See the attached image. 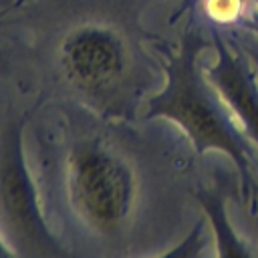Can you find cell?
I'll list each match as a JSON object with an SVG mask.
<instances>
[{
  "instance_id": "cell-9",
  "label": "cell",
  "mask_w": 258,
  "mask_h": 258,
  "mask_svg": "<svg viewBox=\"0 0 258 258\" xmlns=\"http://www.w3.org/2000/svg\"><path fill=\"white\" fill-rule=\"evenodd\" d=\"M228 30V28H226ZM232 36H234V40L242 46V50L250 56V60L254 62V67L258 69V34L256 32H250V30H246V28H234L232 26V30H228Z\"/></svg>"
},
{
  "instance_id": "cell-3",
  "label": "cell",
  "mask_w": 258,
  "mask_h": 258,
  "mask_svg": "<svg viewBox=\"0 0 258 258\" xmlns=\"http://www.w3.org/2000/svg\"><path fill=\"white\" fill-rule=\"evenodd\" d=\"M208 44L198 30H185L177 48L165 50L163 85L147 97L143 117H161L175 123L200 155L206 151L228 155L240 175L242 196L250 200L256 191L254 143L244 135L220 93L206 79L204 69H200V54Z\"/></svg>"
},
{
  "instance_id": "cell-1",
  "label": "cell",
  "mask_w": 258,
  "mask_h": 258,
  "mask_svg": "<svg viewBox=\"0 0 258 258\" xmlns=\"http://www.w3.org/2000/svg\"><path fill=\"white\" fill-rule=\"evenodd\" d=\"M155 60L125 18L95 10L67 24L54 42V67L73 97L105 121L135 119L149 93Z\"/></svg>"
},
{
  "instance_id": "cell-2",
  "label": "cell",
  "mask_w": 258,
  "mask_h": 258,
  "mask_svg": "<svg viewBox=\"0 0 258 258\" xmlns=\"http://www.w3.org/2000/svg\"><path fill=\"white\" fill-rule=\"evenodd\" d=\"M58 187L73 224L103 248L129 244L141 177L129 153L99 131H77L62 147Z\"/></svg>"
},
{
  "instance_id": "cell-7",
  "label": "cell",
  "mask_w": 258,
  "mask_h": 258,
  "mask_svg": "<svg viewBox=\"0 0 258 258\" xmlns=\"http://www.w3.org/2000/svg\"><path fill=\"white\" fill-rule=\"evenodd\" d=\"M246 6H248L246 0H202V10L206 18L220 28L236 26Z\"/></svg>"
},
{
  "instance_id": "cell-12",
  "label": "cell",
  "mask_w": 258,
  "mask_h": 258,
  "mask_svg": "<svg viewBox=\"0 0 258 258\" xmlns=\"http://www.w3.org/2000/svg\"><path fill=\"white\" fill-rule=\"evenodd\" d=\"M198 4H200V0H181V10L183 12H194Z\"/></svg>"
},
{
  "instance_id": "cell-8",
  "label": "cell",
  "mask_w": 258,
  "mask_h": 258,
  "mask_svg": "<svg viewBox=\"0 0 258 258\" xmlns=\"http://www.w3.org/2000/svg\"><path fill=\"white\" fill-rule=\"evenodd\" d=\"M204 244H206L204 224H196V228L185 236V240L179 242L173 250L163 252V256H200L204 252Z\"/></svg>"
},
{
  "instance_id": "cell-6",
  "label": "cell",
  "mask_w": 258,
  "mask_h": 258,
  "mask_svg": "<svg viewBox=\"0 0 258 258\" xmlns=\"http://www.w3.org/2000/svg\"><path fill=\"white\" fill-rule=\"evenodd\" d=\"M208 224L214 234V244H216V254L220 256H234V258H246L254 256L252 248L238 238L234 226L230 224L228 210H226V196L220 189H198L196 194Z\"/></svg>"
},
{
  "instance_id": "cell-4",
  "label": "cell",
  "mask_w": 258,
  "mask_h": 258,
  "mask_svg": "<svg viewBox=\"0 0 258 258\" xmlns=\"http://www.w3.org/2000/svg\"><path fill=\"white\" fill-rule=\"evenodd\" d=\"M0 234L16 256H73L44 220L20 123L8 125L0 135Z\"/></svg>"
},
{
  "instance_id": "cell-10",
  "label": "cell",
  "mask_w": 258,
  "mask_h": 258,
  "mask_svg": "<svg viewBox=\"0 0 258 258\" xmlns=\"http://www.w3.org/2000/svg\"><path fill=\"white\" fill-rule=\"evenodd\" d=\"M234 28H246V30L258 34V0H252V4L246 6L242 18L238 20V24Z\"/></svg>"
},
{
  "instance_id": "cell-11",
  "label": "cell",
  "mask_w": 258,
  "mask_h": 258,
  "mask_svg": "<svg viewBox=\"0 0 258 258\" xmlns=\"http://www.w3.org/2000/svg\"><path fill=\"white\" fill-rule=\"evenodd\" d=\"M0 256H16L14 254V250L6 244V240L2 238V234H0Z\"/></svg>"
},
{
  "instance_id": "cell-5",
  "label": "cell",
  "mask_w": 258,
  "mask_h": 258,
  "mask_svg": "<svg viewBox=\"0 0 258 258\" xmlns=\"http://www.w3.org/2000/svg\"><path fill=\"white\" fill-rule=\"evenodd\" d=\"M208 36L216 58L204 67V75L258 149V69L232 34H220L212 24Z\"/></svg>"
}]
</instances>
